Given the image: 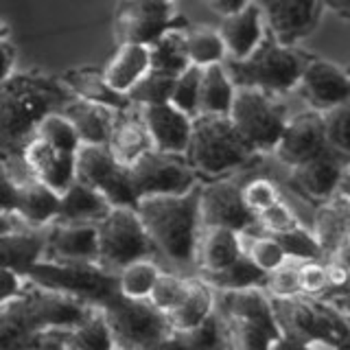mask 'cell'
<instances>
[{
  "mask_svg": "<svg viewBox=\"0 0 350 350\" xmlns=\"http://www.w3.org/2000/svg\"><path fill=\"white\" fill-rule=\"evenodd\" d=\"M202 184V182H200ZM200 184L182 195L138 197L134 211L153 245L156 256L173 267V273L195 276V250L200 237Z\"/></svg>",
  "mask_w": 350,
  "mask_h": 350,
  "instance_id": "cell-1",
  "label": "cell"
},
{
  "mask_svg": "<svg viewBox=\"0 0 350 350\" xmlns=\"http://www.w3.org/2000/svg\"><path fill=\"white\" fill-rule=\"evenodd\" d=\"M92 311L79 300L57 291L27 287L16 300L0 306V350H27L46 328H72Z\"/></svg>",
  "mask_w": 350,
  "mask_h": 350,
  "instance_id": "cell-3",
  "label": "cell"
},
{
  "mask_svg": "<svg viewBox=\"0 0 350 350\" xmlns=\"http://www.w3.org/2000/svg\"><path fill=\"white\" fill-rule=\"evenodd\" d=\"M33 138L46 142L49 147L64 153H77V149L81 147V140L77 136L75 127L62 112H51L44 116L33 131Z\"/></svg>",
  "mask_w": 350,
  "mask_h": 350,
  "instance_id": "cell-40",
  "label": "cell"
},
{
  "mask_svg": "<svg viewBox=\"0 0 350 350\" xmlns=\"http://www.w3.org/2000/svg\"><path fill=\"white\" fill-rule=\"evenodd\" d=\"M298 280H300V293L306 295H322L324 291L331 289V278H328L326 265L322 260H300Z\"/></svg>",
  "mask_w": 350,
  "mask_h": 350,
  "instance_id": "cell-50",
  "label": "cell"
},
{
  "mask_svg": "<svg viewBox=\"0 0 350 350\" xmlns=\"http://www.w3.org/2000/svg\"><path fill=\"white\" fill-rule=\"evenodd\" d=\"M298 262L300 260L284 258L282 265L267 271L262 291H265L269 298H291V295H298L300 293Z\"/></svg>",
  "mask_w": 350,
  "mask_h": 350,
  "instance_id": "cell-47",
  "label": "cell"
},
{
  "mask_svg": "<svg viewBox=\"0 0 350 350\" xmlns=\"http://www.w3.org/2000/svg\"><path fill=\"white\" fill-rule=\"evenodd\" d=\"M162 3H173V0H162Z\"/></svg>",
  "mask_w": 350,
  "mask_h": 350,
  "instance_id": "cell-60",
  "label": "cell"
},
{
  "mask_svg": "<svg viewBox=\"0 0 350 350\" xmlns=\"http://www.w3.org/2000/svg\"><path fill=\"white\" fill-rule=\"evenodd\" d=\"M98 311L109 328L114 348L120 350H145L160 337L171 333L164 313L147 298H127L118 293Z\"/></svg>",
  "mask_w": 350,
  "mask_h": 350,
  "instance_id": "cell-9",
  "label": "cell"
},
{
  "mask_svg": "<svg viewBox=\"0 0 350 350\" xmlns=\"http://www.w3.org/2000/svg\"><path fill=\"white\" fill-rule=\"evenodd\" d=\"M75 180L101 193L114 208H134L129 167H123L105 145H81L75 153Z\"/></svg>",
  "mask_w": 350,
  "mask_h": 350,
  "instance_id": "cell-11",
  "label": "cell"
},
{
  "mask_svg": "<svg viewBox=\"0 0 350 350\" xmlns=\"http://www.w3.org/2000/svg\"><path fill=\"white\" fill-rule=\"evenodd\" d=\"M273 317L280 328V339L295 344L331 342L348 348V313L315 295L298 293L291 298H269Z\"/></svg>",
  "mask_w": 350,
  "mask_h": 350,
  "instance_id": "cell-6",
  "label": "cell"
},
{
  "mask_svg": "<svg viewBox=\"0 0 350 350\" xmlns=\"http://www.w3.org/2000/svg\"><path fill=\"white\" fill-rule=\"evenodd\" d=\"M109 204L101 193H96L90 186L81 182H72L68 189L59 195V213L55 221L64 224H96L112 211Z\"/></svg>",
  "mask_w": 350,
  "mask_h": 350,
  "instance_id": "cell-26",
  "label": "cell"
},
{
  "mask_svg": "<svg viewBox=\"0 0 350 350\" xmlns=\"http://www.w3.org/2000/svg\"><path fill=\"white\" fill-rule=\"evenodd\" d=\"M59 213V195L44 186L36 178L27 184L18 186V204L16 215L22 219V224L31 228H46L51 226Z\"/></svg>",
  "mask_w": 350,
  "mask_h": 350,
  "instance_id": "cell-29",
  "label": "cell"
},
{
  "mask_svg": "<svg viewBox=\"0 0 350 350\" xmlns=\"http://www.w3.org/2000/svg\"><path fill=\"white\" fill-rule=\"evenodd\" d=\"M72 94L62 79L14 75L0 81V160L22 158L40 120L59 112Z\"/></svg>",
  "mask_w": 350,
  "mask_h": 350,
  "instance_id": "cell-2",
  "label": "cell"
},
{
  "mask_svg": "<svg viewBox=\"0 0 350 350\" xmlns=\"http://www.w3.org/2000/svg\"><path fill=\"white\" fill-rule=\"evenodd\" d=\"M291 184L311 202H326L335 193H348V158L324 153L291 167Z\"/></svg>",
  "mask_w": 350,
  "mask_h": 350,
  "instance_id": "cell-18",
  "label": "cell"
},
{
  "mask_svg": "<svg viewBox=\"0 0 350 350\" xmlns=\"http://www.w3.org/2000/svg\"><path fill=\"white\" fill-rule=\"evenodd\" d=\"M51 260H90L98 258L96 224H64L53 221L46 226V245Z\"/></svg>",
  "mask_w": 350,
  "mask_h": 350,
  "instance_id": "cell-20",
  "label": "cell"
},
{
  "mask_svg": "<svg viewBox=\"0 0 350 350\" xmlns=\"http://www.w3.org/2000/svg\"><path fill=\"white\" fill-rule=\"evenodd\" d=\"M324 153H335V151L326 142L320 112H313L311 109V112H302L293 118H287L278 145L273 149V156L291 169L302 162L320 158Z\"/></svg>",
  "mask_w": 350,
  "mask_h": 350,
  "instance_id": "cell-17",
  "label": "cell"
},
{
  "mask_svg": "<svg viewBox=\"0 0 350 350\" xmlns=\"http://www.w3.org/2000/svg\"><path fill=\"white\" fill-rule=\"evenodd\" d=\"M18 204V184L11 178L7 164L0 160V213H14Z\"/></svg>",
  "mask_w": 350,
  "mask_h": 350,
  "instance_id": "cell-52",
  "label": "cell"
},
{
  "mask_svg": "<svg viewBox=\"0 0 350 350\" xmlns=\"http://www.w3.org/2000/svg\"><path fill=\"white\" fill-rule=\"evenodd\" d=\"M237 88L230 81L221 64L202 68L200 79V114H228Z\"/></svg>",
  "mask_w": 350,
  "mask_h": 350,
  "instance_id": "cell-34",
  "label": "cell"
},
{
  "mask_svg": "<svg viewBox=\"0 0 350 350\" xmlns=\"http://www.w3.org/2000/svg\"><path fill=\"white\" fill-rule=\"evenodd\" d=\"M276 350H348L331 342H311V344H295L289 339H280L276 344Z\"/></svg>",
  "mask_w": 350,
  "mask_h": 350,
  "instance_id": "cell-55",
  "label": "cell"
},
{
  "mask_svg": "<svg viewBox=\"0 0 350 350\" xmlns=\"http://www.w3.org/2000/svg\"><path fill=\"white\" fill-rule=\"evenodd\" d=\"M200 226L228 228L239 232V230L256 228L258 224L243 204L241 186L224 175L200 184Z\"/></svg>",
  "mask_w": 350,
  "mask_h": 350,
  "instance_id": "cell-15",
  "label": "cell"
},
{
  "mask_svg": "<svg viewBox=\"0 0 350 350\" xmlns=\"http://www.w3.org/2000/svg\"><path fill=\"white\" fill-rule=\"evenodd\" d=\"M20 224H22V219L18 215H14V213H0V239L11 237V234H16V232H22Z\"/></svg>",
  "mask_w": 350,
  "mask_h": 350,
  "instance_id": "cell-58",
  "label": "cell"
},
{
  "mask_svg": "<svg viewBox=\"0 0 350 350\" xmlns=\"http://www.w3.org/2000/svg\"><path fill=\"white\" fill-rule=\"evenodd\" d=\"M186 55H189L191 66L206 68V66L221 64L226 59L224 42L219 38L217 29L211 27H189L184 33Z\"/></svg>",
  "mask_w": 350,
  "mask_h": 350,
  "instance_id": "cell-37",
  "label": "cell"
},
{
  "mask_svg": "<svg viewBox=\"0 0 350 350\" xmlns=\"http://www.w3.org/2000/svg\"><path fill=\"white\" fill-rule=\"evenodd\" d=\"M284 252V258L291 260H322V250L309 228L298 226L282 234H271Z\"/></svg>",
  "mask_w": 350,
  "mask_h": 350,
  "instance_id": "cell-45",
  "label": "cell"
},
{
  "mask_svg": "<svg viewBox=\"0 0 350 350\" xmlns=\"http://www.w3.org/2000/svg\"><path fill=\"white\" fill-rule=\"evenodd\" d=\"M219 38L224 42L226 57L241 59L250 55L258 46V42L265 36V25H262V16L258 5L252 0L241 11L232 16H226L221 25L217 29Z\"/></svg>",
  "mask_w": 350,
  "mask_h": 350,
  "instance_id": "cell-22",
  "label": "cell"
},
{
  "mask_svg": "<svg viewBox=\"0 0 350 350\" xmlns=\"http://www.w3.org/2000/svg\"><path fill=\"white\" fill-rule=\"evenodd\" d=\"M66 348L68 350H112L114 342L109 328L98 309H92L83 320L66 328Z\"/></svg>",
  "mask_w": 350,
  "mask_h": 350,
  "instance_id": "cell-36",
  "label": "cell"
},
{
  "mask_svg": "<svg viewBox=\"0 0 350 350\" xmlns=\"http://www.w3.org/2000/svg\"><path fill=\"white\" fill-rule=\"evenodd\" d=\"M160 267L156 258H140L120 267L116 271L118 278V293L127 298H149V293L160 276Z\"/></svg>",
  "mask_w": 350,
  "mask_h": 350,
  "instance_id": "cell-38",
  "label": "cell"
},
{
  "mask_svg": "<svg viewBox=\"0 0 350 350\" xmlns=\"http://www.w3.org/2000/svg\"><path fill=\"white\" fill-rule=\"evenodd\" d=\"M224 324L228 333V350H273L278 344V339L262 331L260 326L234 320V317H224Z\"/></svg>",
  "mask_w": 350,
  "mask_h": 350,
  "instance_id": "cell-42",
  "label": "cell"
},
{
  "mask_svg": "<svg viewBox=\"0 0 350 350\" xmlns=\"http://www.w3.org/2000/svg\"><path fill=\"white\" fill-rule=\"evenodd\" d=\"M197 278L204 280L213 291H241L265 284V271L258 269L247 256L241 254L234 262L219 271H200Z\"/></svg>",
  "mask_w": 350,
  "mask_h": 350,
  "instance_id": "cell-33",
  "label": "cell"
},
{
  "mask_svg": "<svg viewBox=\"0 0 350 350\" xmlns=\"http://www.w3.org/2000/svg\"><path fill=\"white\" fill-rule=\"evenodd\" d=\"M208 3H211V7L219 16L226 18V16H232L237 11H241L247 3H252V0H208Z\"/></svg>",
  "mask_w": 350,
  "mask_h": 350,
  "instance_id": "cell-56",
  "label": "cell"
},
{
  "mask_svg": "<svg viewBox=\"0 0 350 350\" xmlns=\"http://www.w3.org/2000/svg\"><path fill=\"white\" fill-rule=\"evenodd\" d=\"M14 44H11L5 36H0V81H5L7 77L14 72Z\"/></svg>",
  "mask_w": 350,
  "mask_h": 350,
  "instance_id": "cell-54",
  "label": "cell"
},
{
  "mask_svg": "<svg viewBox=\"0 0 350 350\" xmlns=\"http://www.w3.org/2000/svg\"><path fill=\"white\" fill-rule=\"evenodd\" d=\"M22 158H25L33 178L57 195H62L75 182V153L57 151L49 147L46 142L31 138L22 151Z\"/></svg>",
  "mask_w": 350,
  "mask_h": 350,
  "instance_id": "cell-21",
  "label": "cell"
},
{
  "mask_svg": "<svg viewBox=\"0 0 350 350\" xmlns=\"http://www.w3.org/2000/svg\"><path fill=\"white\" fill-rule=\"evenodd\" d=\"M25 287H27V278L20 271L11 267H0V306L16 300L25 291Z\"/></svg>",
  "mask_w": 350,
  "mask_h": 350,
  "instance_id": "cell-51",
  "label": "cell"
},
{
  "mask_svg": "<svg viewBox=\"0 0 350 350\" xmlns=\"http://www.w3.org/2000/svg\"><path fill=\"white\" fill-rule=\"evenodd\" d=\"M105 147L123 167H131L142 153L151 149L147 127L142 123L140 109L136 105L116 112Z\"/></svg>",
  "mask_w": 350,
  "mask_h": 350,
  "instance_id": "cell-23",
  "label": "cell"
},
{
  "mask_svg": "<svg viewBox=\"0 0 350 350\" xmlns=\"http://www.w3.org/2000/svg\"><path fill=\"white\" fill-rule=\"evenodd\" d=\"M241 256L239 237L228 228H202L197 237L195 265L200 271H219ZM195 273V276H197Z\"/></svg>",
  "mask_w": 350,
  "mask_h": 350,
  "instance_id": "cell-27",
  "label": "cell"
},
{
  "mask_svg": "<svg viewBox=\"0 0 350 350\" xmlns=\"http://www.w3.org/2000/svg\"><path fill=\"white\" fill-rule=\"evenodd\" d=\"M96 262L114 273L134 260L156 258V252L134 208H112L101 221H96Z\"/></svg>",
  "mask_w": 350,
  "mask_h": 350,
  "instance_id": "cell-10",
  "label": "cell"
},
{
  "mask_svg": "<svg viewBox=\"0 0 350 350\" xmlns=\"http://www.w3.org/2000/svg\"><path fill=\"white\" fill-rule=\"evenodd\" d=\"M27 350H68L66 348V328H46Z\"/></svg>",
  "mask_w": 350,
  "mask_h": 350,
  "instance_id": "cell-53",
  "label": "cell"
},
{
  "mask_svg": "<svg viewBox=\"0 0 350 350\" xmlns=\"http://www.w3.org/2000/svg\"><path fill=\"white\" fill-rule=\"evenodd\" d=\"M62 83L68 88V92L77 98H83L88 103H96L114 109V112H123L131 107L125 94L112 90L105 79L103 72L98 68H72L62 77Z\"/></svg>",
  "mask_w": 350,
  "mask_h": 350,
  "instance_id": "cell-28",
  "label": "cell"
},
{
  "mask_svg": "<svg viewBox=\"0 0 350 350\" xmlns=\"http://www.w3.org/2000/svg\"><path fill=\"white\" fill-rule=\"evenodd\" d=\"M184 16L175 14L173 3L162 0H120L114 16V33L118 44H142L149 46L162 33L189 29Z\"/></svg>",
  "mask_w": 350,
  "mask_h": 350,
  "instance_id": "cell-13",
  "label": "cell"
},
{
  "mask_svg": "<svg viewBox=\"0 0 350 350\" xmlns=\"http://www.w3.org/2000/svg\"><path fill=\"white\" fill-rule=\"evenodd\" d=\"M324 9H331L333 14H337L339 18H348L350 16V0H322Z\"/></svg>",
  "mask_w": 350,
  "mask_h": 350,
  "instance_id": "cell-59",
  "label": "cell"
},
{
  "mask_svg": "<svg viewBox=\"0 0 350 350\" xmlns=\"http://www.w3.org/2000/svg\"><path fill=\"white\" fill-rule=\"evenodd\" d=\"M322 114V123H324V136L328 147H331L337 156L348 158L350 151V140H348V120H350V109L348 103L337 105L333 109H326Z\"/></svg>",
  "mask_w": 350,
  "mask_h": 350,
  "instance_id": "cell-46",
  "label": "cell"
},
{
  "mask_svg": "<svg viewBox=\"0 0 350 350\" xmlns=\"http://www.w3.org/2000/svg\"><path fill=\"white\" fill-rule=\"evenodd\" d=\"M186 350H228V333L224 317L217 309L208 313L200 324L180 333Z\"/></svg>",
  "mask_w": 350,
  "mask_h": 350,
  "instance_id": "cell-39",
  "label": "cell"
},
{
  "mask_svg": "<svg viewBox=\"0 0 350 350\" xmlns=\"http://www.w3.org/2000/svg\"><path fill=\"white\" fill-rule=\"evenodd\" d=\"M59 112L70 120L81 145H105L116 116L114 109L88 103L77 96H70Z\"/></svg>",
  "mask_w": 350,
  "mask_h": 350,
  "instance_id": "cell-25",
  "label": "cell"
},
{
  "mask_svg": "<svg viewBox=\"0 0 350 350\" xmlns=\"http://www.w3.org/2000/svg\"><path fill=\"white\" fill-rule=\"evenodd\" d=\"M25 278L38 287L57 291L79 300L85 306L101 309L118 295V278L114 271L90 260H38L25 271Z\"/></svg>",
  "mask_w": 350,
  "mask_h": 350,
  "instance_id": "cell-7",
  "label": "cell"
},
{
  "mask_svg": "<svg viewBox=\"0 0 350 350\" xmlns=\"http://www.w3.org/2000/svg\"><path fill=\"white\" fill-rule=\"evenodd\" d=\"M241 197H243V204L247 211L256 217L260 211H265L267 206L278 202L280 193L276 186H273V182H269L267 178H256V180H250L243 189H241Z\"/></svg>",
  "mask_w": 350,
  "mask_h": 350,
  "instance_id": "cell-49",
  "label": "cell"
},
{
  "mask_svg": "<svg viewBox=\"0 0 350 350\" xmlns=\"http://www.w3.org/2000/svg\"><path fill=\"white\" fill-rule=\"evenodd\" d=\"M149 70V49L142 44H118L114 57L101 70L112 90L125 94Z\"/></svg>",
  "mask_w": 350,
  "mask_h": 350,
  "instance_id": "cell-30",
  "label": "cell"
},
{
  "mask_svg": "<svg viewBox=\"0 0 350 350\" xmlns=\"http://www.w3.org/2000/svg\"><path fill=\"white\" fill-rule=\"evenodd\" d=\"M200 79L202 68H197V66H189L173 79L169 103L189 118L200 114Z\"/></svg>",
  "mask_w": 350,
  "mask_h": 350,
  "instance_id": "cell-43",
  "label": "cell"
},
{
  "mask_svg": "<svg viewBox=\"0 0 350 350\" xmlns=\"http://www.w3.org/2000/svg\"><path fill=\"white\" fill-rule=\"evenodd\" d=\"M273 350H276V348H273Z\"/></svg>",
  "mask_w": 350,
  "mask_h": 350,
  "instance_id": "cell-62",
  "label": "cell"
},
{
  "mask_svg": "<svg viewBox=\"0 0 350 350\" xmlns=\"http://www.w3.org/2000/svg\"><path fill=\"white\" fill-rule=\"evenodd\" d=\"M191 278L193 276H180V273H173V271H160V276H158L156 284H153L147 300L156 306L158 311L169 313L184 300V295L189 293Z\"/></svg>",
  "mask_w": 350,
  "mask_h": 350,
  "instance_id": "cell-44",
  "label": "cell"
},
{
  "mask_svg": "<svg viewBox=\"0 0 350 350\" xmlns=\"http://www.w3.org/2000/svg\"><path fill=\"white\" fill-rule=\"evenodd\" d=\"M46 232L22 230L11 237L0 239V267H11L25 276V271L44 256Z\"/></svg>",
  "mask_w": 350,
  "mask_h": 350,
  "instance_id": "cell-32",
  "label": "cell"
},
{
  "mask_svg": "<svg viewBox=\"0 0 350 350\" xmlns=\"http://www.w3.org/2000/svg\"><path fill=\"white\" fill-rule=\"evenodd\" d=\"M112 350H120V348H112Z\"/></svg>",
  "mask_w": 350,
  "mask_h": 350,
  "instance_id": "cell-61",
  "label": "cell"
},
{
  "mask_svg": "<svg viewBox=\"0 0 350 350\" xmlns=\"http://www.w3.org/2000/svg\"><path fill=\"white\" fill-rule=\"evenodd\" d=\"M256 224L260 228V232H265V234H282V232H289V230L302 226L298 215H295L282 200L273 202L271 206L265 208V211H260L256 215Z\"/></svg>",
  "mask_w": 350,
  "mask_h": 350,
  "instance_id": "cell-48",
  "label": "cell"
},
{
  "mask_svg": "<svg viewBox=\"0 0 350 350\" xmlns=\"http://www.w3.org/2000/svg\"><path fill=\"white\" fill-rule=\"evenodd\" d=\"M350 228V200L348 193H335L331 200L322 202L313 215V226L309 228L322 250V260L339 247L348 237Z\"/></svg>",
  "mask_w": 350,
  "mask_h": 350,
  "instance_id": "cell-24",
  "label": "cell"
},
{
  "mask_svg": "<svg viewBox=\"0 0 350 350\" xmlns=\"http://www.w3.org/2000/svg\"><path fill=\"white\" fill-rule=\"evenodd\" d=\"M129 180L136 197L147 195H182L200 184L184 153L149 149L129 167Z\"/></svg>",
  "mask_w": 350,
  "mask_h": 350,
  "instance_id": "cell-12",
  "label": "cell"
},
{
  "mask_svg": "<svg viewBox=\"0 0 350 350\" xmlns=\"http://www.w3.org/2000/svg\"><path fill=\"white\" fill-rule=\"evenodd\" d=\"M295 90L309 103L313 112H326V109L348 103L350 79L344 66L328 59L309 57L298 77Z\"/></svg>",
  "mask_w": 350,
  "mask_h": 350,
  "instance_id": "cell-16",
  "label": "cell"
},
{
  "mask_svg": "<svg viewBox=\"0 0 350 350\" xmlns=\"http://www.w3.org/2000/svg\"><path fill=\"white\" fill-rule=\"evenodd\" d=\"M265 31L282 46H295L320 25L322 0H254Z\"/></svg>",
  "mask_w": 350,
  "mask_h": 350,
  "instance_id": "cell-14",
  "label": "cell"
},
{
  "mask_svg": "<svg viewBox=\"0 0 350 350\" xmlns=\"http://www.w3.org/2000/svg\"><path fill=\"white\" fill-rule=\"evenodd\" d=\"M228 118L232 120L245 145L258 156V153H273L289 116L287 107L278 101L276 94L239 88Z\"/></svg>",
  "mask_w": 350,
  "mask_h": 350,
  "instance_id": "cell-8",
  "label": "cell"
},
{
  "mask_svg": "<svg viewBox=\"0 0 350 350\" xmlns=\"http://www.w3.org/2000/svg\"><path fill=\"white\" fill-rule=\"evenodd\" d=\"M186 29H173L162 33V36L149 44V68L164 75H180L191 66L189 55H186V42H184Z\"/></svg>",
  "mask_w": 350,
  "mask_h": 350,
  "instance_id": "cell-35",
  "label": "cell"
},
{
  "mask_svg": "<svg viewBox=\"0 0 350 350\" xmlns=\"http://www.w3.org/2000/svg\"><path fill=\"white\" fill-rule=\"evenodd\" d=\"M213 309H215V291L204 280L193 276L189 293L184 295V300L175 309L164 313V317H167L171 331L182 333L193 328L195 324H200Z\"/></svg>",
  "mask_w": 350,
  "mask_h": 350,
  "instance_id": "cell-31",
  "label": "cell"
},
{
  "mask_svg": "<svg viewBox=\"0 0 350 350\" xmlns=\"http://www.w3.org/2000/svg\"><path fill=\"white\" fill-rule=\"evenodd\" d=\"M173 79H175V77H171V75H164V72H158V70H151L149 68L125 92V96H127V101L131 105H136V107L169 103Z\"/></svg>",
  "mask_w": 350,
  "mask_h": 350,
  "instance_id": "cell-41",
  "label": "cell"
},
{
  "mask_svg": "<svg viewBox=\"0 0 350 350\" xmlns=\"http://www.w3.org/2000/svg\"><path fill=\"white\" fill-rule=\"evenodd\" d=\"M142 123L147 127L151 140V149L167 151V153H184L191 138L193 118L182 114L171 103L145 105L138 107Z\"/></svg>",
  "mask_w": 350,
  "mask_h": 350,
  "instance_id": "cell-19",
  "label": "cell"
},
{
  "mask_svg": "<svg viewBox=\"0 0 350 350\" xmlns=\"http://www.w3.org/2000/svg\"><path fill=\"white\" fill-rule=\"evenodd\" d=\"M145 350H186V348H184V342H182L180 333L171 331L169 335L160 337L158 342H153V344L147 346Z\"/></svg>",
  "mask_w": 350,
  "mask_h": 350,
  "instance_id": "cell-57",
  "label": "cell"
},
{
  "mask_svg": "<svg viewBox=\"0 0 350 350\" xmlns=\"http://www.w3.org/2000/svg\"><path fill=\"white\" fill-rule=\"evenodd\" d=\"M184 158L197 175L213 180L243 167L256 158V153L239 136L228 114H197L191 123Z\"/></svg>",
  "mask_w": 350,
  "mask_h": 350,
  "instance_id": "cell-5",
  "label": "cell"
},
{
  "mask_svg": "<svg viewBox=\"0 0 350 350\" xmlns=\"http://www.w3.org/2000/svg\"><path fill=\"white\" fill-rule=\"evenodd\" d=\"M309 62L295 46H282L265 31L258 46L241 59L226 57L221 62L226 75L237 88H252L271 94H284L295 88L298 77Z\"/></svg>",
  "mask_w": 350,
  "mask_h": 350,
  "instance_id": "cell-4",
  "label": "cell"
}]
</instances>
